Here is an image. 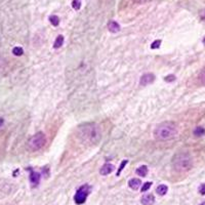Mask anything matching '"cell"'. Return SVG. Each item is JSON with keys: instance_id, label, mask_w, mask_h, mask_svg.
Here are the masks:
<instances>
[{"instance_id": "obj_16", "label": "cell", "mask_w": 205, "mask_h": 205, "mask_svg": "<svg viewBox=\"0 0 205 205\" xmlns=\"http://www.w3.org/2000/svg\"><path fill=\"white\" fill-rule=\"evenodd\" d=\"M49 22L51 23V25H52V26H55V27L59 26V24H60L59 16H49Z\"/></svg>"}, {"instance_id": "obj_3", "label": "cell", "mask_w": 205, "mask_h": 205, "mask_svg": "<svg viewBox=\"0 0 205 205\" xmlns=\"http://www.w3.org/2000/svg\"><path fill=\"white\" fill-rule=\"evenodd\" d=\"M172 167L179 172L189 171L193 166V159L188 153H177L172 158Z\"/></svg>"}, {"instance_id": "obj_18", "label": "cell", "mask_w": 205, "mask_h": 205, "mask_svg": "<svg viewBox=\"0 0 205 205\" xmlns=\"http://www.w3.org/2000/svg\"><path fill=\"white\" fill-rule=\"evenodd\" d=\"M72 6L75 10H79L80 7H81V0H73Z\"/></svg>"}, {"instance_id": "obj_11", "label": "cell", "mask_w": 205, "mask_h": 205, "mask_svg": "<svg viewBox=\"0 0 205 205\" xmlns=\"http://www.w3.org/2000/svg\"><path fill=\"white\" fill-rule=\"evenodd\" d=\"M140 185H142V181L140 179H131L128 182V186L132 190H138L140 187Z\"/></svg>"}, {"instance_id": "obj_9", "label": "cell", "mask_w": 205, "mask_h": 205, "mask_svg": "<svg viewBox=\"0 0 205 205\" xmlns=\"http://www.w3.org/2000/svg\"><path fill=\"white\" fill-rule=\"evenodd\" d=\"M143 205H153L155 202V197L152 194H147V195L143 196L142 200H140Z\"/></svg>"}, {"instance_id": "obj_6", "label": "cell", "mask_w": 205, "mask_h": 205, "mask_svg": "<svg viewBox=\"0 0 205 205\" xmlns=\"http://www.w3.org/2000/svg\"><path fill=\"white\" fill-rule=\"evenodd\" d=\"M29 171H30V183L32 184L33 187H37L40 183V179H41V174L37 171L33 170L31 167H28Z\"/></svg>"}, {"instance_id": "obj_13", "label": "cell", "mask_w": 205, "mask_h": 205, "mask_svg": "<svg viewBox=\"0 0 205 205\" xmlns=\"http://www.w3.org/2000/svg\"><path fill=\"white\" fill-rule=\"evenodd\" d=\"M63 44H64V36L63 35H59V36L57 37V39H55L53 47H55V49H57V48H60Z\"/></svg>"}, {"instance_id": "obj_8", "label": "cell", "mask_w": 205, "mask_h": 205, "mask_svg": "<svg viewBox=\"0 0 205 205\" xmlns=\"http://www.w3.org/2000/svg\"><path fill=\"white\" fill-rule=\"evenodd\" d=\"M114 169H115V166H114L113 164H111V163H106V164H104L102 166V168H101V170H100V173L102 175H107V174H109V173H111Z\"/></svg>"}, {"instance_id": "obj_28", "label": "cell", "mask_w": 205, "mask_h": 205, "mask_svg": "<svg viewBox=\"0 0 205 205\" xmlns=\"http://www.w3.org/2000/svg\"><path fill=\"white\" fill-rule=\"evenodd\" d=\"M200 205H205V202H203V203H201V204H200Z\"/></svg>"}, {"instance_id": "obj_2", "label": "cell", "mask_w": 205, "mask_h": 205, "mask_svg": "<svg viewBox=\"0 0 205 205\" xmlns=\"http://www.w3.org/2000/svg\"><path fill=\"white\" fill-rule=\"evenodd\" d=\"M177 133V127L174 122L166 121L160 123L154 130V135L158 140H168Z\"/></svg>"}, {"instance_id": "obj_5", "label": "cell", "mask_w": 205, "mask_h": 205, "mask_svg": "<svg viewBox=\"0 0 205 205\" xmlns=\"http://www.w3.org/2000/svg\"><path fill=\"white\" fill-rule=\"evenodd\" d=\"M90 193V187L88 185H83L77 190L75 196H74V200H75V203L78 205L83 204L84 202L87 199V196Z\"/></svg>"}, {"instance_id": "obj_22", "label": "cell", "mask_w": 205, "mask_h": 205, "mask_svg": "<svg viewBox=\"0 0 205 205\" xmlns=\"http://www.w3.org/2000/svg\"><path fill=\"white\" fill-rule=\"evenodd\" d=\"M160 44H161V40H155L154 42L151 44V48L152 49L159 48V47H160Z\"/></svg>"}, {"instance_id": "obj_26", "label": "cell", "mask_w": 205, "mask_h": 205, "mask_svg": "<svg viewBox=\"0 0 205 205\" xmlns=\"http://www.w3.org/2000/svg\"><path fill=\"white\" fill-rule=\"evenodd\" d=\"M3 122H4V120H3V118H0V126L3 124Z\"/></svg>"}, {"instance_id": "obj_7", "label": "cell", "mask_w": 205, "mask_h": 205, "mask_svg": "<svg viewBox=\"0 0 205 205\" xmlns=\"http://www.w3.org/2000/svg\"><path fill=\"white\" fill-rule=\"evenodd\" d=\"M155 80V75L152 73H147V74H144V75L140 77V84L142 86H146L148 84H151L153 83Z\"/></svg>"}, {"instance_id": "obj_12", "label": "cell", "mask_w": 205, "mask_h": 205, "mask_svg": "<svg viewBox=\"0 0 205 205\" xmlns=\"http://www.w3.org/2000/svg\"><path fill=\"white\" fill-rule=\"evenodd\" d=\"M135 173L138 175H140V177H146V175L148 174V167H147L146 165H142V166L138 167V168L136 169Z\"/></svg>"}, {"instance_id": "obj_24", "label": "cell", "mask_w": 205, "mask_h": 205, "mask_svg": "<svg viewBox=\"0 0 205 205\" xmlns=\"http://www.w3.org/2000/svg\"><path fill=\"white\" fill-rule=\"evenodd\" d=\"M198 191H199V193L201 194V195H205V184H202V185L200 186Z\"/></svg>"}, {"instance_id": "obj_15", "label": "cell", "mask_w": 205, "mask_h": 205, "mask_svg": "<svg viewBox=\"0 0 205 205\" xmlns=\"http://www.w3.org/2000/svg\"><path fill=\"white\" fill-rule=\"evenodd\" d=\"M205 134V129L202 126H198L194 129V135L196 136H202Z\"/></svg>"}, {"instance_id": "obj_14", "label": "cell", "mask_w": 205, "mask_h": 205, "mask_svg": "<svg viewBox=\"0 0 205 205\" xmlns=\"http://www.w3.org/2000/svg\"><path fill=\"white\" fill-rule=\"evenodd\" d=\"M167 190H168L167 186H165V185H160V186H158V187H157L156 192H157V193H158L160 196H163V195H165V194L167 193Z\"/></svg>"}, {"instance_id": "obj_20", "label": "cell", "mask_w": 205, "mask_h": 205, "mask_svg": "<svg viewBox=\"0 0 205 205\" xmlns=\"http://www.w3.org/2000/svg\"><path fill=\"white\" fill-rule=\"evenodd\" d=\"M151 186H152V183H151V182H147V183H145L144 185H143L140 191H142L143 193H144V192H147L151 188Z\"/></svg>"}, {"instance_id": "obj_19", "label": "cell", "mask_w": 205, "mask_h": 205, "mask_svg": "<svg viewBox=\"0 0 205 205\" xmlns=\"http://www.w3.org/2000/svg\"><path fill=\"white\" fill-rule=\"evenodd\" d=\"M199 81H200V83L202 84V85H205V68L203 70H202L201 72H200V74H199Z\"/></svg>"}, {"instance_id": "obj_23", "label": "cell", "mask_w": 205, "mask_h": 205, "mask_svg": "<svg viewBox=\"0 0 205 205\" xmlns=\"http://www.w3.org/2000/svg\"><path fill=\"white\" fill-rule=\"evenodd\" d=\"M164 80L166 82H172V81H174V80H175V76L174 75H168V76H166V77L164 78Z\"/></svg>"}, {"instance_id": "obj_4", "label": "cell", "mask_w": 205, "mask_h": 205, "mask_svg": "<svg viewBox=\"0 0 205 205\" xmlns=\"http://www.w3.org/2000/svg\"><path fill=\"white\" fill-rule=\"evenodd\" d=\"M46 143V138L45 134L43 132L39 131L37 133H35L32 138L29 140L28 142V147L31 151H38L42 148Z\"/></svg>"}, {"instance_id": "obj_10", "label": "cell", "mask_w": 205, "mask_h": 205, "mask_svg": "<svg viewBox=\"0 0 205 205\" xmlns=\"http://www.w3.org/2000/svg\"><path fill=\"white\" fill-rule=\"evenodd\" d=\"M108 29H109L110 32L117 33L120 31V26L117 22H115V21H110V22L108 23Z\"/></svg>"}, {"instance_id": "obj_21", "label": "cell", "mask_w": 205, "mask_h": 205, "mask_svg": "<svg viewBox=\"0 0 205 205\" xmlns=\"http://www.w3.org/2000/svg\"><path fill=\"white\" fill-rule=\"evenodd\" d=\"M128 163V160H124V161H122L121 162V164H120V167H119V169H118V171H117V177H119L120 175V173H121V171L123 170V168H124V166H125L126 164Z\"/></svg>"}, {"instance_id": "obj_27", "label": "cell", "mask_w": 205, "mask_h": 205, "mask_svg": "<svg viewBox=\"0 0 205 205\" xmlns=\"http://www.w3.org/2000/svg\"><path fill=\"white\" fill-rule=\"evenodd\" d=\"M203 43H204V44H205V37H204V38H203Z\"/></svg>"}, {"instance_id": "obj_1", "label": "cell", "mask_w": 205, "mask_h": 205, "mask_svg": "<svg viewBox=\"0 0 205 205\" xmlns=\"http://www.w3.org/2000/svg\"><path fill=\"white\" fill-rule=\"evenodd\" d=\"M78 138L89 145H96L102 138L101 127L96 123H86L78 128Z\"/></svg>"}, {"instance_id": "obj_17", "label": "cell", "mask_w": 205, "mask_h": 205, "mask_svg": "<svg viewBox=\"0 0 205 205\" xmlns=\"http://www.w3.org/2000/svg\"><path fill=\"white\" fill-rule=\"evenodd\" d=\"M12 53H13L14 55H16V57H20V55H22L23 53H24V50H23L22 47H13V49H12Z\"/></svg>"}, {"instance_id": "obj_25", "label": "cell", "mask_w": 205, "mask_h": 205, "mask_svg": "<svg viewBox=\"0 0 205 205\" xmlns=\"http://www.w3.org/2000/svg\"><path fill=\"white\" fill-rule=\"evenodd\" d=\"M134 1H135L136 3H146V2L151 1V0H134Z\"/></svg>"}]
</instances>
